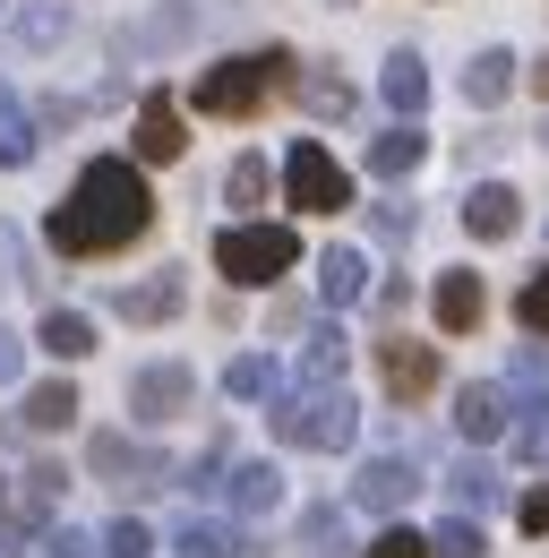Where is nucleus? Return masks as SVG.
<instances>
[{"label": "nucleus", "instance_id": "obj_1", "mask_svg": "<svg viewBox=\"0 0 549 558\" xmlns=\"http://www.w3.org/2000/svg\"><path fill=\"white\" fill-rule=\"evenodd\" d=\"M155 232V190H146V163L137 155H86L69 198L44 215V241L52 258H121Z\"/></svg>", "mask_w": 549, "mask_h": 558}, {"label": "nucleus", "instance_id": "obj_2", "mask_svg": "<svg viewBox=\"0 0 549 558\" xmlns=\"http://www.w3.org/2000/svg\"><path fill=\"white\" fill-rule=\"evenodd\" d=\"M292 77H301V52H292V44H267V52H232V61L198 70L190 104H198L206 121H249V112L267 104L274 86H292Z\"/></svg>", "mask_w": 549, "mask_h": 558}, {"label": "nucleus", "instance_id": "obj_3", "mask_svg": "<svg viewBox=\"0 0 549 558\" xmlns=\"http://www.w3.org/2000/svg\"><path fill=\"white\" fill-rule=\"evenodd\" d=\"M267 429L283 447H301V456H343L361 438V404L343 387H283L267 404Z\"/></svg>", "mask_w": 549, "mask_h": 558}, {"label": "nucleus", "instance_id": "obj_4", "mask_svg": "<svg viewBox=\"0 0 549 558\" xmlns=\"http://www.w3.org/2000/svg\"><path fill=\"white\" fill-rule=\"evenodd\" d=\"M301 267V232L292 223H267V215H241V223H223L215 232V276L232 283V292H267Z\"/></svg>", "mask_w": 549, "mask_h": 558}, {"label": "nucleus", "instance_id": "obj_5", "mask_svg": "<svg viewBox=\"0 0 549 558\" xmlns=\"http://www.w3.org/2000/svg\"><path fill=\"white\" fill-rule=\"evenodd\" d=\"M86 473H95V482H112L121 498H155V489H181L172 456H163V447H146V438H130V429H95V438H86Z\"/></svg>", "mask_w": 549, "mask_h": 558}, {"label": "nucleus", "instance_id": "obj_6", "mask_svg": "<svg viewBox=\"0 0 549 558\" xmlns=\"http://www.w3.org/2000/svg\"><path fill=\"white\" fill-rule=\"evenodd\" d=\"M283 198L301 215H343L352 207V172L318 138H292V155H283Z\"/></svg>", "mask_w": 549, "mask_h": 558}, {"label": "nucleus", "instance_id": "obj_7", "mask_svg": "<svg viewBox=\"0 0 549 558\" xmlns=\"http://www.w3.org/2000/svg\"><path fill=\"white\" fill-rule=\"evenodd\" d=\"M198 404V369L190 361H146L130 369V421L137 429H163V421H181Z\"/></svg>", "mask_w": 549, "mask_h": 558}, {"label": "nucleus", "instance_id": "obj_8", "mask_svg": "<svg viewBox=\"0 0 549 558\" xmlns=\"http://www.w3.org/2000/svg\"><path fill=\"white\" fill-rule=\"evenodd\" d=\"M198 35H206L198 0H155L137 26H121V61H137V52H190Z\"/></svg>", "mask_w": 549, "mask_h": 558}, {"label": "nucleus", "instance_id": "obj_9", "mask_svg": "<svg viewBox=\"0 0 549 558\" xmlns=\"http://www.w3.org/2000/svg\"><path fill=\"white\" fill-rule=\"evenodd\" d=\"M130 155L155 172V163H181L190 155V121L172 95H137V121H130Z\"/></svg>", "mask_w": 549, "mask_h": 558}, {"label": "nucleus", "instance_id": "obj_10", "mask_svg": "<svg viewBox=\"0 0 549 558\" xmlns=\"http://www.w3.org/2000/svg\"><path fill=\"white\" fill-rule=\"evenodd\" d=\"M412 489H420V464H412V456H369V464L352 473V507H361V515H404Z\"/></svg>", "mask_w": 549, "mask_h": 558}, {"label": "nucleus", "instance_id": "obj_11", "mask_svg": "<svg viewBox=\"0 0 549 558\" xmlns=\"http://www.w3.org/2000/svg\"><path fill=\"white\" fill-rule=\"evenodd\" d=\"M190 310V283H181V267H155V276H137L112 292V318H130V327H163V318H181Z\"/></svg>", "mask_w": 549, "mask_h": 558}, {"label": "nucleus", "instance_id": "obj_12", "mask_svg": "<svg viewBox=\"0 0 549 558\" xmlns=\"http://www.w3.org/2000/svg\"><path fill=\"white\" fill-rule=\"evenodd\" d=\"M378 378H387V396H395V404H420V396H438V344L387 336V344H378Z\"/></svg>", "mask_w": 549, "mask_h": 558}, {"label": "nucleus", "instance_id": "obj_13", "mask_svg": "<svg viewBox=\"0 0 549 558\" xmlns=\"http://www.w3.org/2000/svg\"><path fill=\"white\" fill-rule=\"evenodd\" d=\"M507 421H515V396H507L498 378H473V387H455V438H464V447H489V438H507Z\"/></svg>", "mask_w": 549, "mask_h": 558}, {"label": "nucleus", "instance_id": "obj_14", "mask_svg": "<svg viewBox=\"0 0 549 558\" xmlns=\"http://www.w3.org/2000/svg\"><path fill=\"white\" fill-rule=\"evenodd\" d=\"M429 318H438V336H473L480 318H489V283L473 267H447L438 292H429Z\"/></svg>", "mask_w": 549, "mask_h": 558}, {"label": "nucleus", "instance_id": "obj_15", "mask_svg": "<svg viewBox=\"0 0 549 558\" xmlns=\"http://www.w3.org/2000/svg\"><path fill=\"white\" fill-rule=\"evenodd\" d=\"M0 26H9L17 52H61L69 35H77V9H69V0H26V9H9Z\"/></svg>", "mask_w": 549, "mask_h": 558}, {"label": "nucleus", "instance_id": "obj_16", "mask_svg": "<svg viewBox=\"0 0 549 558\" xmlns=\"http://www.w3.org/2000/svg\"><path fill=\"white\" fill-rule=\"evenodd\" d=\"M232 515H274L283 507V473H274L267 456H249V464H223V489H215Z\"/></svg>", "mask_w": 549, "mask_h": 558}, {"label": "nucleus", "instance_id": "obj_17", "mask_svg": "<svg viewBox=\"0 0 549 558\" xmlns=\"http://www.w3.org/2000/svg\"><path fill=\"white\" fill-rule=\"evenodd\" d=\"M420 163H429V130L420 121H395V130L369 138V181H412Z\"/></svg>", "mask_w": 549, "mask_h": 558}, {"label": "nucleus", "instance_id": "obj_18", "mask_svg": "<svg viewBox=\"0 0 549 558\" xmlns=\"http://www.w3.org/2000/svg\"><path fill=\"white\" fill-rule=\"evenodd\" d=\"M515 223H524V198H515L507 181H473V198H464V232H473V241H515Z\"/></svg>", "mask_w": 549, "mask_h": 558}, {"label": "nucleus", "instance_id": "obj_19", "mask_svg": "<svg viewBox=\"0 0 549 558\" xmlns=\"http://www.w3.org/2000/svg\"><path fill=\"white\" fill-rule=\"evenodd\" d=\"M318 301H327V310L369 301V258H361L352 241H327V250H318Z\"/></svg>", "mask_w": 549, "mask_h": 558}, {"label": "nucleus", "instance_id": "obj_20", "mask_svg": "<svg viewBox=\"0 0 549 558\" xmlns=\"http://www.w3.org/2000/svg\"><path fill=\"white\" fill-rule=\"evenodd\" d=\"M292 95H301V112H309V121H352V104H361V95H352V77H343L335 61H309V70L292 77Z\"/></svg>", "mask_w": 549, "mask_h": 558}, {"label": "nucleus", "instance_id": "obj_21", "mask_svg": "<svg viewBox=\"0 0 549 558\" xmlns=\"http://www.w3.org/2000/svg\"><path fill=\"white\" fill-rule=\"evenodd\" d=\"M515 52H507V44H489V52H473V61H464V104H473V112H498V104H507V95H515Z\"/></svg>", "mask_w": 549, "mask_h": 558}, {"label": "nucleus", "instance_id": "obj_22", "mask_svg": "<svg viewBox=\"0 0 549 558\" xmlns=\"http://www.w3.org/2000/svg\"><path fill=\"white\" fill-rule=\"evenodd\" d=\"M378 95H387V112H395V121H420V112H429V61H420V52H387Z\"/></svg>", "mask_w": 549, "mask_h": 558}, {"label": "nucleus", "instance_id": "obj_23", "mask_svg": "<svg viewBox=\"0 0 549 558\" xmlns=\"http://www.w3.org/2000/svg\"><path fill=\"white\" fill-rule=\"evenodd\" d=\"M343 361H352V336H343L335 318H318L301 336V387H343Z\"/></svg>", "mask_w": 549, "mask_h": 558}, {"label": "nucleus", "instance_id": "obj_24", "mask_svg": "<svg viewBox=\"0 0 549 558\" xmlns=\"http://www.w3.org/2000/svg\"><path fill=\"white\" fill-rule=\"evenodd\" d=\"M77 413H86V404H77V387H69V378H35V387H26V404H17V421H26L35 438H61Z\"/></svg>", "mask_w": 549, "mask_h": 558}, {"label": "nucleus", "instance_id": "obj_25", "mask_svg": "<svg viewBox=\"0 0 549 558\" xmlns=\"http://www.w3.org/2000/svg\"><path fill=\"white\" fill-rule=\"evenodd\" d=\"M35 352H52V361H86V352H95V318L52 301V310L35 318Z\"/></svg>", "mask_w": 549, "mask_h": 558}, {"label": "nucleus", "instance_id": "obj_26", "mask_svg": "<svg viewBox=\"0 0 549 558\" xmlns=\"http://www.w3.org/2000/svg\"><path fill=\"white\" fill-rule=\"evenodd\" d=\"M274 190H283V172H274L267 155H232V172H223V207L232 215H258Z\"/></svg>", "mask_w": 549, "mask_h": 558}, {"label": "nucleus", "instance_id": "obj_27", "mask_svg": "<svg viewBox=\"0 0 549 558\" xmlns=\"http://www.w3.org/2000/svg\"><path fill=\"white\" fill-rule=\"evenodd\" d=\"M223 396H232V404H274V396H283V369H274L267 352H232V361H223Z\"/></svg>", "mask_w": 549, "mask_h": 558}, {"label": "nucleus", "instance_id": "obj_28", "mask_svg": "<svg viewBox=\"0 0 549 558\" xmlns=\"http://www.w3.org/2000/svg\"><path fill=\"white\" fill-rule=\"evenodd\" d=\"M172 558H249V533L241 524H215V515H190L172 533Z\"/></svg>", "mask_w": 549, "mask_h": 558}, {"label": "nucleus", "instance_id": "obj_29", "mask_svg": "<svg viewBox=\"0 0 549 558\" xmlns=\"http://www.w3.org/2000/svg\"><path fill=\"white\" fill-rule=\"evenodd\" d=\"M447 498H455L464 515H480V507H498V498H507V482H498V464H480V456H455V464H447Z\"/></svg>", "mask_w": 549, "mask_h": 558}, {"label": "nucleus", "instance_id": "obj_30", "mask_svg": "<svg viewBox=\"0 0 549 558\" xmlns=\"http://www.w3.org/2000/svg\"><path fill=\"white\" fill-rule=\"evenodd\" d=\"M44 533H52V507H0V558H35L44 550Z\"/></svg>", "mask_w": 549, "mask_h": 558}, {"label": "nucleus", "instance_id": "obj_31", "mask_svg": "<svg viewBox=\"0 0 549 558\" xmlns=\"http://www.w3.org/2000/svg\"><path fill=\"white\" fill-rule=\"evenodd\" d=\"M35 155H44V121H35L26 104H9V112H0V172H26Z\"/></svg>", "mask_w": 549, "mask_h": 558}, {"label": "nucleus", "instance_id": "obj_32", "mask_svg": "<svg viewBox=\"0 0 549 558\" xmlns=\"http://www.w3.org/2000/svg\"><path fill=\"white\" fill-rule=\"evenodd\" d=\"M44 292V267H35V250H26V223H9L0 215V292Z\"/></svg>", "mask_w": 549, "mask_h": 558}, {"label": "nucleus", "instance_id": "obj_33", "mask_svg": "<svg viewBox=\"0 0 549 558\" xmlns=\"http://www.w3.org/2000/svg\"><path fill=\"white\" fill-rule=\"evenodd\" d=\"M429 558H489V533H480V515H464V507H455V515L429 533Z\"/></svg>", "mask_w": 549, "mask_h": 558}, {"label": "nucleus", "instance_id": "obj_34", "mask_svg": "<svg viewBox=\"0 0 549 558\" xmlns=\"http://www.w3.org/2000/svg\"><path fill=\"white\" fill-rule=\"evenodd\" d=\"M17 498H26V507H61V498H69V464H52V456H26Z\"/></svg>", "mask_w": 549, "mask_h": 558}, {"label": "nucleus", "instance_id": "obj_35", "mask_svg": "<svg viewBox=\"0 0 549 558\" xmlns=\"http://www.w3.org/2000/svg\"><path fill=\"white\" fill-rule=\"evenodd\" d=\"M301 550H309V558H335L343 550V507H301Z\"/></svg>", "mask_w": 549, "mask_h": 558}, {"label": "nucleus", "instance_id": "obj_36", "mask_svg": "<svg viewBox=\"0 0 549 558\" xmlns=\"http://www.w3.org/2000/svg\"><path fill=\"white\" fill-rule=\"evenodd\" d=\"M369 232H378L387 250H404L412 232H420V207H412V198H378V207H369Z\"/></svg>", "mask_w": 549, "mask_h": 558}, {"label": "nucleus", "instance_id": "obj_37", "mask_svg": "<svg viewBox=\"0 0 549 558\" xmlns=\"http://www.w3.org/2000/svg\"><path fill=\"white\" fill-rule=\"evenodd\" d=\"M95 542H103V558H155V533H146L137 515H112Z\"/></svg>", "mask_w": 549, "mask_h": 558}, {"label": "nucleus", "instance_id": "obj_38", "mask_svg": "<svg viewBox=\"0 0 549 558\" xmlns=\"http://www.w3.org/2000/svg\"><path fill=\"white\" fill-rule=\"evenodd\" d=\"M515 456H524V464H549V396L541 404H515Z\"/></svg>", "mask_w": 549, "mask_h": 558}, {"label": "nucleus", "instance_id": "obj_39", "mask_svg": "<svg viewBox=\"0 0 549 558\" xmlns=\"http://www.w3.org/2000/svg\"><path fill=\"white\" fill-rule=\"evenodd\" d=\"M515 318H524V336H549V267H533V276H524V292H515Z\"/></svg>", "mask_w": 549, "mask_h": 558}, {"label": "nucleus", "instance_id": "obj_40", "mask_svg": "<svg viewBox=\"0 0 549 558\" xmlns=\"http://www.w3.org/2000/svg\"><path fill=\"white\" fill-rule=\"evenodd\" d=\"M361 558H429V533H412V524H387V533H378V542H369Z\"/></svg>", "mask_w": 549, "mask_h": 558}, {"label": "nucleus", "instance_id": "obj_41", "mask_svg": "<svg viewBox=\"0 0 549 558\" xmlns=\"http://www.w3.org/2000/svg\"><path fill=\"white\" fill-rule=\"evenodd\" d=\"M35 558H103V542H95V533H44Z\"/></svg>", "mask_w": 549, "mask_h": 558}, {"label": "nucleus", "instance_id": "obj_42", "mask_svg": "<svg viewBox=\"0 0 549 558\" xmlns=\"http://www.w3.org/2000/svg\"><path fill=\"white\" fill-rule=\"evenodd\" d=\"M17 378H26V336L0 327V387H17Z\"/></svg>", "mask_w": 549, "mask_h": 558}, {"label": "nucleus", "instance_id": "obj_43", "mask_svg": "<svg viewBox=\"0 0 549 558\" xmlns=\"http://www.w3.org/2000/svg\"><path fill=\"white\" fill-rule=\"evenodd\" d=\"M515 387H549V344H524V352H515Z\"/></svg>", "mask_w": 549, "mask_h": 558}, {"label": "nucleus", "instance_id": "obj_44", "mask_svg": "<svg viewBox=\"0 0 549 558\" xmlns=\"http://www.w3.org/2000/svg\"><path fill=\"white\" fill-rule=\"evenodd\" d=\"M77 112H86V104H77V95H44V104H35V121H44V130H69V121H77Z\"/></svg>", "mask_w": 549, "mask_h": 558}, {"label": "nucleus", "instance_id": "obj_45", "mask_svg": "<svg viewBox=\"0 0 549 558\" xmlns=\"http://www.w3.org/2000/svg\"><path fill=\"white\" fill-rule=\"evenodd\" d=\"M515 524H524V533H549V489H533V498L515 507Z\"/></svg>", "mask_w": 549, "mask_h": 558}, {"label": "nucleus", "instance_id": "obj_46", "mask_svg": "<svg viewBox=\"0 0 549 558\" xmlns=\"http://www.w3.org/2000/svg\"><path fill=\"white\" fill-rule=\"evenodd\" d=\"M412 310V283H378V318H404Z\"/></svg>", "mask_w": 549, "mask_h": 558}, {"label": "nucleus", "instance_id": "obj_47", "mask_svg": "<svg viewBox=\"0 0 549 558\" xmlns=\"http://www.w3.org/2000/svg\"><path fill=\"white\" fill-rule=\"evenodd\" d=\"M533 86H541V95H549V52H541V61H533Z\"/></svg>", "mask_w": 549, "mask_h": 558}, {"label": "nucleus", "instance_id": "obj_48", "mask_svg": "<svg viewBox=\"0 0 549 558\" xmlns=\"http://www.w3.org/2000/svg\"><path fill=\"white\" fill-rule=\"evenodd\" d=\"M9 104H17V95H9V77H0V112H9Z\"/></svg>", "mask_w": 549, "mask_h": 558}, {"label": "nucleus", "instance_id": "obj_49", "mask_svg": "<svg viewBox=\"0 0 549 558\" xmlns=\"http://www.w3.org/2000/svg\"><path fill=\"white\" fill-rule=\"evenodd\" d=\"M541 146H549V121H541Z\"/></svg>", "mask_w": 549, "mask_h": 558}, {"label": "nucleus", "instance_id": "obj_50", "mask_svg": "<svg viewBox=\"0 0 549 558\" xmlns=\"http://www.w3.org/2000/svg\"><path fill=\"white\" fill-rule=\"evenodd\" d=\"M0 17H9V0H0Z\"/></svg>", "mask_w": 549, "mask_h": 558}, {"label": "nucleus", "instance_id": "obj_51", "mask_svg": "<svg viewBox=\"0 0 549 558\" xmlns=\"http://www.w3.org/2000/svg\"><path fill=\"white\" fill-rule=\"evenodd\" d=\"M0 489H9V473H0Z\"/></svg>", "mask_w": 549, "mask_h": 558}]
</instances>
